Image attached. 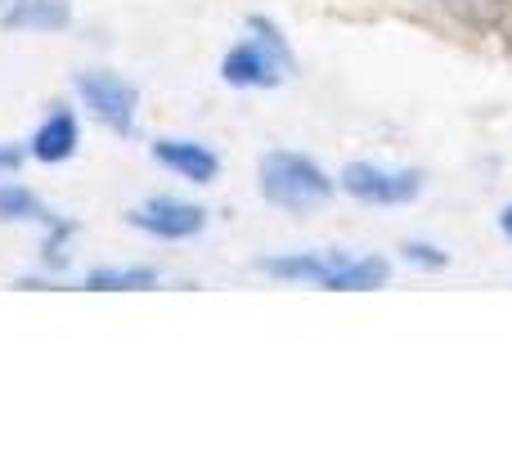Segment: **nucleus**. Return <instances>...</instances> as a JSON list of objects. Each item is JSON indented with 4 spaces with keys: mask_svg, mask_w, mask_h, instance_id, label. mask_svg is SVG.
Wrapping results in <instances>:
<instances>
[{
    "mask_svg": "<svg viewBox=\"0 0 512 449\" xmlns=\"http://www.w3.org/2000/svg\"><path fill=\"white\" fill-rule=\"evenodd\" d=\"M256 270L283 283H315L324 292H373L391 279V265L382 256H346V252H288L261 256Z\"/></svg>",
    "mask_w": 512,
    "mask_h": 449,
    "instance_id": "obj_1",
    "label": "nucleus"
},
{
    "mask_svg": "<svg viewBox=\"0 0 512 449\" xmlns=\"http://www.w3.org/2000/svg\"><path fill=\"white\" fill-rule=\"evenodd\" d=\"M292 72H297V54H292L283 27L265 14L248 18V36L230 45L221 59V81L234 90H274Z\"/></svg>",
    "mask_w": 512,
    "mask_h": 449,
    "instance_id": "obj_2",
    "label": "nucleus"
},
{
    "mask_svg": "<svg viewBox=\"0 0 512 449\" xmlns=\"http://www.w3.org/2000/svg\"><path fill=\"white\" fill-rule=\"evenodd\" d=\"M256 185H261V198L279 212L292 216H306L315 207H324L333 198L337 180L319 167L315 158L306 153H292V149H274L256 162Z\"/></svg>",
    "mask_w": 512,
    "mask_h": 449,
    "instance_id": "obj_3",
    "label": "nucleus"
},
{
    "mask_svg": "<svg viewBox=\"0 0 512 449\" xmlns=\"http://www.w3.org/2000/svg\"><path fill=\"white\" fill-rule=\"evenodd\" d=\"M77 95H81V104L90 108V117L104 122L113 135L131 140V135L140 131V90H135L131 81H122L117 72H108V68L77 72Z\"/></svg>",
    "mask_w": 512,
    "mask_h": 449,
    "instance_id": "obj_4",
    "label": "nucleus"
},
{
    "mask_svg": "<svg viewBox=\"0 0 512 449\" xmlns=\"http://www.w3.org/2000/svg\"><path fill=\"white\" fill-rule=\"evenodd\" d=\"M337 185H342L351 198L369 203V207H405V203H414V198L423 194L427 180H423V171H414V167L351 162V167L342 171V180H337Z\"/></svg>",
    "mask_w": 512,
    "mask_h": 449,
    "instance_id": "obj_5",
    "label": "nucleus"
},
{
    "mask_svg": "<svg viewBox=\"0 0 512 449\" xmlns=\"http://www.w3.org/2000/svg\"><path fill=\"white\" fill-rule=\"evenodd\" d=\"M135 229H144L149 238H162V243H185V238L203 234L207 229V212L198 203H185V198H144L131 216H126Z\"/></svg>",
    "mask_w": 512,
    "mask_h": 449,
    "instance_id": "obj_6",
    "label": "nucleus"
},
{
    "mask_svg": "<svg viewBox=\"0 0 512 449\" xmlns=\"http://www.w3.org/2000/svg\"><path fill=\"white\" fill-rule=\"evenodd\" d=\"M153 162L167 167L171 176L189 180V185H216L221 180V158H216L212 144L203 140H185V135H162V140L149 144Z\"/></svg>",
    "mask_w": 512,
    "mask_h": 449,
    "instance_id": "obj_7",
    "label": "nucleus"
},
{
    "mask_svg": "<svg viewBox=\"0 0 512 449\" xmlns=\"http://www.w3.org/2000/svg\"><path fill=\"white\" fill-rule=\"evenodd\" d=\"M77 149H81L77 113H72L68 104H50V113L41 117V126H36L32 140H27V153H32L36 162H45V167H59V162H68Z\"/></svg>",
    "mask_w": 512,
    "mask_h": 449,
    "instance_id": "obj_8",
    "label": "nucleus"
},
{
    "mask_svg": "<svg viewBox=\"0 0 512 449\" xmlns=\"http://www.w3.org/2000/svg\"><path fill=\"white\" fill-rule=\"evenodd\" d=\"M0 23L9 32H68L72 5L68 0H9L0 9Z\"/></svg>",
    "mask_w": 512,
    "mask_h": 449,
    "instance_id": "obj_9",
    "label": "nucleus"
},
{
    "mask_svg": "<svg viewBox=\"0 0 512 449\" xmlns=\"http://www.w3.org/2000/svg\"><path fill=\"white\" fill-rule=\"evenodd\" d=\"M0 221L5 225H41V229H50L54 221H59V212H50V207H45L27 185H0Z\"/></svg>",
    "mask_w": 512,
    "mask_h": 449,
    "instance_id": "obj_10",
    "label": "nucleus"
},
{
    "mask_svg": "<svg viewBox=\"0 0 512 449\" xmlns=\"http://www.w3.org/2000/svg\"><path fill=\"white\" fill-rule=\"evenodd\" d=\"M158 283H162V274L149 270V265H104V270L86 274L90 292H153Z\"/></svg>",
    "mask_w": 512,
    "mask_h": 449,
    "instance_id": "obj_11",
    "label": "nucleus"
},
{
    "mask_svg": "<svg viewBox=\"0 0 512 449\" xmlns=\"http://www.w3.org/2000/svg\"><path fill=\"white\" fill-rule=\"evenodd\" d=\"M72 234H77V225L63 221V216H59V221H54L50 229H45L41 265H45L50 274H63V270H68V238H72Z\"/></svg>",
    "mask_w": 512,
    "mask_h": 449,
    "instance_id": "obj_12",
    "label": "nucleus"
},
{
    "mask_svg": "<svg viewBox=\"0 0 512 449\" xmlns=\"http://www.w3.org/2000/svg\"><path fill=\"white\" fill-rule=\"evenodd\" d=\"M445 5H450L459 18H468V23L490 27V23H499V18L508 14L512 0H445Z\"/></svg>",
    "mask_w": 512,
    "mask_h": 449,
    "instance_id": "obj_13",
    "label": "nucleus"
},
{
    "mask_svg": "<svg viewBox=\"0 0 512 449\" xmlns=\"http://www.w3.org/2000/svg\"><path fill=\"white\" fill-rule=\"evenodd\" d=\"M405 261L427 265V270H445V265H450V256H445L441 247H432V243H405Z\"/></svg>",
    "mask_w": 512,
    "mask_h": 449,
    "instance_id": "obj_14",
    "label": "nucleus"
},
{
    "mask_svg": "<svg viewBox=\"0 0 512 449\" xmlns=\"http://www.w3.org/2000/svg\"><path fill=\"white\" fill-rule=\"evenodd\" d=\"M23 158H27L23 144H0V176H14L23 167Z\"/></svg>",
    "mask_w": 512,
    "mask_h": 449,
    "instance_id": "obj_15",
    "label": "nucleus"
},
{
    "mask_svg": "<svg viewBox=\"0 0 512 449\" xmlns=\"http://www.w3.org/2000/svg\"><path fill=\"white\" fill-rule=\"evenodd\" d=\"M499 229H504V238L512 243V203L504 207V212H499Z\"/></svg>",
    "mask_w": 512,
    "mask_h": 449,
    "instance_id": "obj_16",
    "label": "nucleus"
},
{
    "mask_svg": "<svg viewBox=\"0 0 512 449\" xmlns=\"http://www.w3.org/2000/svg\"><path fill=\"white\" fill-rule=\"evenodd\" d=\"M5 5H9V0H0V9H5Z\"/></svg>",
    "mask_w": 512,
    "mask_h": 449,
    "instance_id": "obj_17",
    "label": "nucleus"
}]
</instances>
